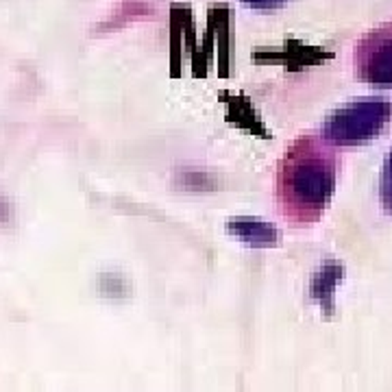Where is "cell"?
Returning a JSON list of instances; mask_svg holds the SVG:
<instances>
[{
  "label": "cell",
  "mask_w": 392,
  "mask_h": 392,
  "mask_svg": "<svg viewBox=\"0 0 392 392\" xmlns=\"http://www.w3.org/2000/svg\"><path fill=\"white\" fill-rule=\"evenodd\" d=\"M340 277H342V268L338 264H334V261H329V264L323 268V272H318L314 277L312 294L320 301L323 307H331V296H334V288Z\"/></svg>",
  "instance_id": "cell-6"
},
{
  "label": "cell",
  "mask_w": 392,
  "mask_h": 392,
  "mask_svg": "<svg viewBox=\"0 0 392 392\" xmlns=\"http://www.w3.org/2000/svg\"><path fill=\"white\" fill-rule=\"evenodd\" d=\"M392 118L386 99L349 101L331 112L323 127V138L334 146H355L377 138Z\"/></svg>",
  "instance_id": "cell-2"
},
{
  "label": "cell",
  "mask_w": 392,
  "mask_h": 392,
  "mask_svg": "<svg viewBox=\"0 0 392 392\" xmlns=\"http://www.w3.org/2000/svg\"><path fill=\"white\" fill-rule=\"evenodd\" d=\"M355 73L368 86L392 90V27L368 33L355 51Z\"/></svg>",
  "instance_id": "cell-3"
},
{
  "label": "cell",
  "mask_w": 392,
  "mask_h": 392,
  "mask_svg": "<svg viewBox=\"0 0 392 392\" xmlns=\"http://www.w3.org/2000/svg\"><path fill=\"white\" fill-rule=\"evenodd\" d=\"M338 159L323 142L303 135L286 151L279 166L277 194L286 216L312 222L327 207L336 190Z\"/></svg>",
  "instance_id": "cell-1"
},
{
  "label": "cell",
  "mask_w": 392,
  "mask_h": 392,
  "mask_svg": "<svg viewBox=\"0 0 392 392\" xmlns=\"http://www.w3.org/2000/svg\"><path fill=\"white\" fill-rule=\"evenodd\" d=\"M379 196H382V205L388 213H392V148L386 157L384 170H382V183H379Z\"/></svg>",
  "instance_id": "cell-7"
},
{
  "label": "cell",
  "mask_w": 392,
  "mask_h": 392,
  "mask_svg": "<svg viewBox=\"0 0 392 392\" xmlns=\"http://www.w3.org/2000/svg\"><path fill=\"white\" fill-rule=\"evenodd\" d=\"M244 3L253 9H277L283 3H288V0H244Z\"/></svg>",
  "instance_id": "cell-8"
},
{
  "label": "cell",
  "mask_w": 392,
  "mask_h": 392,
  "mask_svg": "<svg viewBox=\"0 0 392 392\" xmlns=\"http://www.w3.org/2000/svg\"><path fill=\"white\" fill-rule=\"evenodd\" d=\"M227 231L240 242L248 246H257V248L275 246L279 242V231L272 227L270 222H264L261 218H251V216L229 218Z\"/></svg>",
  "instance_id": "cell-4"
},
{
  "label": "cell",
  "mask_w": 392,
  "mask_h": 392,
  "mask_svg": "<svg viewBox=\"0 0 392 392\" xmlns=\"http://www.w3.org/2000/svg\"><path fill=\"white\" fill-rule=\"evenodd\" d=\"M224 96H227V94H224ZM227 99H229L227 101V107H229L227 118L231 122H235L242 129L253 131V133H259L261 138H268V131L259 122V118L255 116L251 103H248L244 96H227Z\"/></svg>",
  "instance_id": "cell-5"
}]
</instances>
